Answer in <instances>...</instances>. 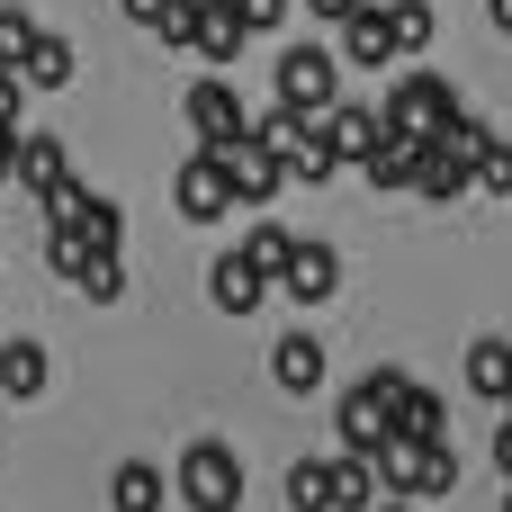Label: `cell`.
Listing matches in <instances>:
<instances>
[{"mask_svg": "<svg viewBox=\"0 0 512 512\" xmlns=\"http://www.w3.org/2000/svg\"><path fill=\"white\" fill-rule=\"evenodd\" d=\"M333 99H342L333 45H288V54H279V108H288V117H324Z\"/></svg>", "mask_w": 512, "mask_h": 512, "instance_id": "277c9868", "label": "cell"}, {"mask_svg": "<svg viewBox=\"0 0 512 512\" xmlns=\"http://www.w3.org/2000/svg\"><path fill=\"white\" fill-rule=\"evenodd\" d=\"M270 378H279L288 396H315V387H324V342H315V333H279Z\"/></svg>", "mask_w": 512, "mask_h": 512, "instance_id": "2e32d148", "label": "cell"}, {"mask_svg": "<svg viewBox=\"0 0 512 512\" xmlns=\"http://www.w3.org/2000/svg\"><path fill=\"white\" fill-rule=\"evenodd\" d=\"M351 9H360V0H306V18H324V27H342Z\"/></svg>", "mask_w": 512, "mask_h": 512, "instance_id": "4dcf8cb0", "label": "cell"}, {"mask_svg": "<svg viewBox=\"0 0 512 512\" xmlns=\"http://www.w3.org/2000/svg\"><path fill=\"white\" fill-rule=\"evenodd\" d=\"M468 387H477L486 405H512V342L504 333H486V342L468 351Z\"/></svg>", "mask_w": 512, "mask_h": 512, "instance_id": "44dd1931", "label": "cell"}, {"mask_svg": "<svg viewBox=\"0 0 512 512\" xmlns=\"http://www.w3.org/2000/svg\"><path fill=\"white\" fill-rule=\"evenodd\" d=\"M234 18H243V36H261V27H279L288 18V0H225Z\"/></svg>", "mask_w": 512, "mask_h": 512, "instance_id": "f1b7e54d", "label": "cell"}, {"mask_svg": "<svg viewBox=\"0 0 512 512\" xmlns=\"http://www.w3.org/2000/svg\"><path fill=\"white\" fill-rule=\"evenodd\" d=\"M45 378H54V369H45V351H36V342H0V396H9V405H36V396H45Z\"/></svg>", "mask_w": 512, "mask_h": 512, "instance_id": "ffe728a7", "label": "cell"}, {"mask_svg": "<svg viewBox=\"0 0 512 512\" xmlns=\"http://www.w3.org/2000/svg\"><path fill=\"white\" fill-rule=\"evenodd\" d=\"M171 486H180L189 512H243V459H234V441H189L180 468H171Z\"/></svg>", "mask_w": 512, "mask_h": 512, "instance_id": "7a4b0ae2", "label": "cell"}, {"mask_svg": "<svg viewBox=\"0 0 512 512\" xmlns=\"http://www.w3.org/2000/svg\"><path fill=\"white\" fill-rule=\"evenodd\" d=\"M180 117H189V135H198V153H225L234 135H243V90L225 81V72H207V81H189V99H180Z\"/></svg>", "mask_w": 512, "mask_h": 512, "instance_id": "8992f818", "label": "cell"}, {"mask_svg": "<svg viewBox=\"0 0 512 512\" xmlns=\"http://www.w3.org/2000/svg\"><path fill=\"white\" fill-rule=\"evenodd\" d=\"M288 252H297V234H288V225H252V234L234 243V261H243L252 279H279V270H288Z\"/></svg>", "mask_w": 512, "mask_h": 512, "instance_id": "7402d4cb", "label": "cell"}, {"mask_svg": "<svg viewBox=\"0 0 512 512\" xmlns=\"http://www.w3.org/2000/svg\"><path fill=\"white\" fill-rule=\"evenodd\" d=\"M72 72H81V63H72V45H63L54 27H36V36H27V54H18V90H63Z\"/></svg>", "mask_w": 512, "mask_h": 512, "instance_id": "9a60e30c", "label": "cell"}, {"mask_svg": "<svg viewBox=\"0 0 512 512\" xmlns=\"http://www.w3.org/2000/svg\"><path fill=\"white\" fill-rule=\"evenodd\" d=\"M324 495H333V512H378V504H387L369 459H324Z\"/></svg>", "mask_w": 512, "mask_h": 512, "instance_id": "ac0fdd59", "label": "cell"}, {"mask_svg": "<svg viewBox=\"0 0 512 512\" xmlns=\"http://www.w3.org/2000/svg\"><path fill=\"white\" fill-rule=\"evenodd\" d=\"M378 512H414V504H378Z\"/></svg>", "mask_w": 512, "mask_h": 512, "instance_id": "836d02e7", "label": "cell"}, {"mask_svg": "<svg viewBox=\"0 0 512 512\" xmlns=\"http://www.w3.org/2000/svg\"><path fill=\"white\" fill-rule=\"evenodd\" d=\"M27 36H36V18L27 9H0V63L18 72V54H27Z\"/></svg>", "mask_w": 512, "mask_h": 512, "instance_id": "83f0119b", "label": "cell"}, {"mask_svg": "<svg viewBox=\"0 0 512 512\" xmlns=\"http://www.w3.org/2000/svg\"><path fill=\"white\" fill-rule=\"evenodd\" d=\"M162 486H171V477H162L153 459H117V468H108V512H162Z\"/></svg>", "mask_w": 512, "mask_h": 512, "instance_id": "e0dca14e", "label": "cell"}, {"mask_svg": "<svg viewBox=\"0 0 512 512\" xmlns=\"http://www.w3.org/2000/svg\"><path fill=\"white\" fill-rule=\"evenodd\" d=\"M387 441H414V450L450 441V405H441L423 378H405V387H396V405H387Z\"/></svg>", "mask_w": 512, "mask_h": 512, "instance_id": "8fae6325", "label": "cell"}, {"mask_svg": "<svg viewBox=\"0 0 512 512\" xmlns=\"http://www.w3.org/2000/svg\"><path fill=\"white\" fill-rule=\"evenodd\" d=\"M9 180H18V189H36L54 225H63L72 207H81V180H72V153H63L54 135H18V153H9Z\"/></svg>", "mask_w": 512, "mask_h": 512, "instance_id": "3957f363", "label": "cell"}, {"mask_svg": "<svg viewBox=\"0 0 512 512\" xmlns=\"http://www.w3.org/2000/svg\"><path fill=\"white\" fill-rule=\"evenodd\" d=\"M378 117H387L396 135H432L441 117H459V90H450L441 72H405V81L387 90V108H378Z\"/></svg>", "mask_w": 512, "mask_h": 512, "instance_id": "ba28073f", "label": "cell"}, {"mask_svg": "<svg viewBox=\"0 0 512 512\" xmlns=\"http://www.w3.org/2000/svg\"><path fill=\"white\" fill-rule=\"evenodd\" d=\"M243 45H252V36H243V18H234L225 0H198V18H189V45H180V54H198L207 72H234V63H243Z\"/></svg>", "mask_w": 512, "mask_h": 512, "instance_id": "30bf717a", "label": "cell"}, {"mask_svg": "<svg viewBox=\"0 0 512 512\" xmlns=\"http://www.w3.org/2000/svg\"><path fill=\"white\" fill-rule=\"evenodd\" d=\"M63 234H72L81 252H99V261H117V243H126V216H117V198H99V189H81V207L63 216Z\"/></svg>", "mask_w": 512, "mask_h": 512, "instance_id": "5bb4252c", "label": "cell"}, {"mask_svg": "<svg viewBox=\"0 0 512 512\" xmlns=\"http://www.w3.org/2000/svg\"><path fill=\"white\" fill-rule=\"evenodd\" d=\"M288 512H333V495H324V459H297V468H288Z\"/></svg>", "mask_w": 512, "mask_h": 512, "instance_id": "4316f807", "label": "cell"}, {"mask_svg": "<svg viewBox=\"0 0 512 512\" xmlns=\"http://www.w3.org/2000/svg\"><path fill=\"white\" fill-rule=\"evenodd\" d=\"M468 189H486V198H512V144L495 135L477 162H468Z\"/></svg>", "mask_w": 512, "mask_h": 512, "instance_id": "d4e9b609", "label": "cell"}, {"mask_svg": "<svg viewBox=\"0 0 512 512\" xmlns=\"http://www.w3.org/2000/svg\"><path fill=\"white\" fill-rule=\"evenodd\" d=\"M396 387H405V369H369L351 396H342V459H378V441H387V405H396Z\"/></svg>", "mask_w": 512, "mask_h": 512, "instance_id": "5b68a950", "label": "cell"}, {"mask_svg": "<svg viewBox=\"0 0 512 512\" xmlns=\"http://www.w3.org/2000/svg\"><path fill=\"white\" fill-rule=\"evenodd\" d=\"M72 288H81V297H90V306H117V297H126V270H117V261H99V252H90V261H81V270H72Z\"/></svg>", "mask_w": 512, "mask_h": 512, "instance_id": "484cf974", "label": "cell"}, {"mask_svg": "<svg viewBox=\"0 0 512 512\" xmlns=\"http://www.w3.org/2000/svg\"><path fill=\"white\" fill-rule=\"evenodd\" d=\"M171 198H180L189 225H225V216H234V189H225V162H216V153H189L180 180H171Z\"/></svg>", "mask_w": 512, "mask_h": 512, "instance_id": "9c48e42d", "label": "cell"}, {"mask_svg": "<svg viewBox=\"0 0 512 512\" xmlns=\"http://www.w3.org/2000/svg\"><path fill=\"white\" fill-rule=\"evenodd\" d=\"M117 9H126L135 27H162V9H171V0H117Z\"/></svg>", "mask_w": 512, "mask_h": 512, "instance_id": "f546056e", "label": "cell"}, {"mask_svg": "<svg viewBox=\"0 0 512 512\" xmlns=\"http://www.w3.org/2000/svg\"><path fill=\"white\" fill-rule=\"evenodd\" d=\"M207 297H216V306H225V315H252V306H261V297H270V279H252V270H243V261H234V252H225V261H216V270H207Z\"/></svg>", "mask_w": 512, "mask_h": 512, "instance_id": "603a6c76", "label": "cell"}, {"mask_svg": "<svg viewBox=\"0 0 512 512\" xmlns=\"http://www.w3.org/2000/svg\"><path fill=\"white\" fill-rule=\"evenodd\" d=\"M216 162H225V189H234L243 207H270V198L288 189V162H279V144H261L252 126H243V135H234Z\"/></svg>", "mask_w": 512, "mask_h": 512, "instance_id": "52a82bcc", "label": "cell"}, {"mask_svg": "<svg viewBox=\"0 0 512 512\" xmlns=\"http://www.w3.org/2000/svg\"><path fill=\"white\" fill-rule=\"evenodd\" d=\"M270 288H288L297 306H324V297L342 288V252H333V243H297V252H288V270H279Z\"/></svg>", "mask_w": 512, "mask_h": 512, "instance_id": "4fadbf2b", "label": "cell"}, {"mask_svg": "<svg viewBox=\"0 0 512 512\" xmlns=\"http://www.w3.org/2000/svg\"><path fill=\"white\" fill-rule=\"evenodd\" d=\"M432 27H441V18H432V0H387V36H396V63H405V54H423V45H432Z\"/></svg>", "mask_w": 512, "mask_h": 512, "instance_id": "cb8c5ba5", "label": "cell"}, {"mask_svg": "<svg viewBox=\"0 0 512 512\" xmlns=\"http://www.w3.org/2000/svg\"><path fill=\"white\" fill-rule=\"evenodd\" d=\"M486 18H495V27H504V36H512V0H486Z\"/></svg>", "mask_w": 512, "mask_h": 512, "instance_id": "d6a6232c", "label": "cell"}, {"mask_svg": "<svg viewBox=\"0 0 512 512\" xmlns=\"http://www.w3.org/2000/svg\"><path fill=\"white\" fill-rule=\"evenodd\" d=\"M279 162H288V189H315V180H333V171H342V153H333L324 117H315V126H306V135H297V144H288Z\"/></svg>", "mask_w": 512, "mask_h": 512, "instance_id": "d6986e66", "label": "cell"}, {"mask_svg": "<svg viewBox=\"0 0 512 512\" xmlns=\"http://www.w3.org/2000/svg\"><path fill=\"white\" fill-rule=\"evenodd\" d=\"M495 468H504V477H512V414H504V423H495Z\"/></svg>", "mask_w": 512, "mask_h": 512, "instance_id": "1f68e13d", "label": "cell"}, {"mask_svg": "<svg viewBox=\"0 0 512 512\" xmlns=\"http://www.w3.org/2000/svg\"><path fill=\"white\" fill-rule=\"evenodd\" d=\"M504 512H512V495H504Z\"/></svg>", "mask_w": 512, "mask_h": 512, "instance_id": "e575fe53", "label": "cell"}, {"mask_svg": "<svg viewBox=\"0 0 512 512\" xmlns=\"http://www.w3.org/2000/svg\"><path fill=\"white\" fill-rule=\"evenodd\" d=\"M333 63H360V72H387V63H396V36H387V9H378V0H360V9L342 18Z\"/></svg>", "mask_w": 512, "mask_h": 512, "instance_id": "7c38bea8", "label": "cell"}, {"mask_svg": "<svg viewBox=\"0 0 512 512\" xmlns=\"http://www.w3.org/2000/svg\"><path fill=\"white\" fill-rule=\"evenodd\" d=\"M378 495L387 504H441L450 486H459V450L450 441H432V450H414V441H378Z\"/></svg>", "mask_w": 512, "mask_h": 512, "instance_id": "6da1fadb", "label": "cell"}]
</instances>
